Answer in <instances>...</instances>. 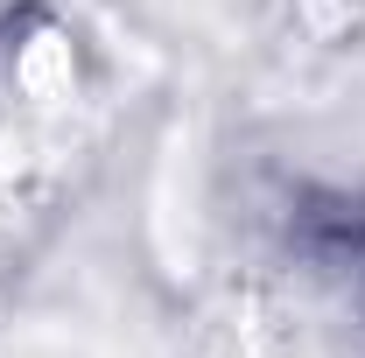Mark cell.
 Wrapping results in <instances>:
<instances>
[{"mask_svg": "<svg viewBox=\"0 0 365 358\" xmlns=\"http://www.w3.org/2000/svg\"><path fill=\"white\" fill-rule=\"evenodd\" d=\"M91 127L85 49L63 21L21 14L0 29V176L14 190H43L71 169Z\"/></svg>", "mask_w": 365, "mask_h": 358, "instance_id": "1", "label": "cell"}]
</instances>
